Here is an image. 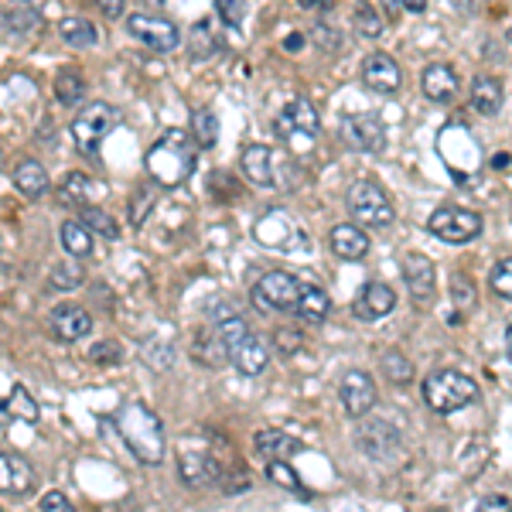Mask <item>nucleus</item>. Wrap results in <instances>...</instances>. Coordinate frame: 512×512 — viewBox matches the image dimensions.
Here are the masks:
<instances>
[{"label":"nucleus","mask_w":512,"mask_h":512,"mask_svg":"<svg viewBox=\"0 0 512 512\" xmlns=\"http://www.w3.org/2000/svg\"><path fill=\"white\" fill-rule=\"evenodd\" d=\"M427 229H431L437 239H444V243L461 246L482 236V216L472 209H461V205H441L437 212H431Z\"/></svg>","instance_id":"12"},{"label":"nucleus","mask_w":512,"mask_h":512,"mask_svg":"<svg viewBox=\"0 0 512 512\" xmlns=\"http://www.w3.org/2000/svg\"><path fill=\"white\" fill-rule=\"evenodd\" d=\"M506 355H509V362H512V325L506 328Z\"/></svg>","instance_id":"56"},{"label":"nucleus","mask_w":512,"mask_h":512,"mask_svg":"<svg viewBox=\"0 0 512 512\" xmlns=\"http://www.w3.org/2000/svg\"><path fill=\"white\" fill-rule=\"evenodd\" d=\"M99 11H103L106 18H120V14H123V0H106V4H99Z\"/></svg>","instance_id":"53"},{"label":"nucleus","mask_w":512,"mask_h":512,"mask_svg":"<svg viewBox=\"0 0 512 512\" xmlns=\"http://www.w3.org/2000/svg\"><path fill=\"white\" fill-rule=\"evenodd\" d=\"M489 287L499 297L512 301V256H502V260L489 270Z\"/></svg>","instance_id":"41"},{"label":"nucleus","mask_w":512,"mask_h":512,"mask_svg":"<svg viewBox=\"0 0 512 512\" xmlns=\"http://www.w3.org/2000/svg\"><path fill=\"white\" fill-rule=\"evenodd\" d=\"M188 48H192L195 59H209V55L216 52V38H212V31L205 21H198L192 28V35H188Z\"/></svg>","instance_id":"42"},{"label":"nucleus","mask_w":512,"mask_h":512,"mask_svg":"<svg viewBox=\"0 0 512 512\" xmlns=\"http://www.w3.org/2000/svg\"><path fill=\"white\" fill-rule=\"evenodd\" d=\"M434 512H444V509H434Z\"/></svg>","instance_id":"59"},{"label":"nucleus","mask_w":512,"mask_h":512,"mask_svg":"<svg viewBox=\"0 0 512 512\" xmlns=\"http://www.w3.org/2000/svg\"><path fill=\"white\" fill-rule=\"evenodd\" d=\"M82 280H86V274H82V267L76 260L69 263H55L52 274H48V284L55 287V291H72V287H79Z\"/></svg>","instance_id":"39"},{"label":"nucleus","mask_w":512,"mask_h":512,"mask_svg":"<svg viewBox=\"0 0 512 512\" xmlns=\"http://www.w3.org/2000/svg\"><path fill=\"white\" fill-rule=\"evenodd\" d=\"M4 28L11 31L14 38H28V35H35V31L41 28V7H35V4L11 7V11L4 14Z\"/></svg>","instance_id":"31"},{"label":"nucleus","mask_w":512,"mask_h":512,"mask_svg":"<svg viewBox=\"0 0 512 512\" xmlns=\"http://www.w3.org/2000/svg\"><path fill=\"white\" fill-rule=\"evenodd\" d=\"M205 318L212 321V325H226L229 318H239V311L233 308L229 301H209V308H205Z\"/></svg>","instance_id":"49"},{"label":"nucleus","mask_w":512,"mask_h":512,"mask_svg":"<svg viewBox=\"0 0 512 512\" xmlns=\"http://www.w3.org/2000/svg\"><path fill=\"white\" fill-rule=\"evenodd\" d=\"M239 168L253 185H274L277 178V161L267 144H246L243 154H239Z\"/></svg>","instance_id":"24"},{"label":"nucleus","mask_w":512,"mask_h":512,"mask_svg":"<svg viewBox=\"0 0 512 512\" xmlns=\"http://www.w3.org/2000/svg\"><path fill=\"white\" fill-rule=\"evenodd\" d=\"M120 117L123 113L117 110V106L103 103V99H99V103H89L86 110H79L76 120H72V140H76L79 151L96 154L99 144H103V140L120 127Z\"/></svg>","instance_id":"10"},{"label":"nucleus","mask_w":512,"mask_h":512,"mask_svg":"<svg viewBox=\"0 0 512 512\" xmlns=\"http://www.w3.org/2000/svg\"><path fill=\"white\" fill-rule=\"evenodd\" d=\"M11 181H14V188L24 195V198H41V195H48V171L41 168V164L35 158H24L14 164V171H11Z\"/></svg>","instance_id":"28"},{"label":"nucleus","mask_w":512,"mask_h":512,"mask_svg":"<svg viewBox=\"0 0 512 512\" xmlns=\"http://www.w3.org/2000/svg\"><path fill=\"white\" fill-rule=\"evenodd\" d=\"M113 424H117L123 444H127L144 465H161L164 451H168V434H164L161 417L154 414L147 403H127V407L113 417Z\"/></svg>","instance_id":"2"},{"label":"nucleus","mask_w":512,"mask_h":512,"mask_svg":"<svg viewBox=\"0 0 512 512\" xmlns=\"http://www.w3.org/2000/svg\"><path fill=\"white\" fill-rule=\"evenodd\" d=\"M274 127H277V134H280V140H284L287 147H294V151L304 154V151H311V147H315L318 130H321V117H318V110H315V103H311V99L297 96L277 113Z\"/></svg>","instance_id":"9"},{"label":"nucleus","mask_w":512,"mask_h":512,"mask_svg":"<svg viewBox=\"0 0 512 512\" xmlns=\"http://www.w3.org/2000/svg\"><path fill=\"white\" fill-rule=\"evenodd\" d=\"M451 301L458 304V308H475L478 294H475V284L468 274H454L451 277Z\"/></svg>","instance_id":"43"},{"label":"nucleus","mask_w":512,"mask_h":512,"mask_svg":"<svg viewBox=\"0 0 512 512\" xmlns=\"http://www.w3.org/2000/svg\"><path fill=\"white\" fill-rule=\"evenodd\" d=\"M38 509H41V512H76V506L69 502V495H62V492H55V489L41 495V499H38Z\"/></svg>","instance_id":"48"},{"label":"nucleus","mask_w":512,"mask_h":512,"mask_svg":"<svg viewBox=\"0 0 512 512\" xmlns=\"http://www.w3.org/2000/svg\"><path fill=\"white\" fill-rule=\"evenodd\" d=\"M403 7H407L410 14H424L427 4H424V0H403Z\"/></svg>","instance_id":"54"},{"label":"nucleus","mask_w":512,"mask_h":512,"mask_svg":"<svg viewBox=\"0 0 512 512\" xmlns=\"http://www.w3.org/2000/svg\"><path fill=\"white\" fill-rule=\"evenodd\" d=\"M267 478H270V482H277V485H284V489H291V492H304L301 478H297V472L287 465V461H270Z\"/></svg>","instance_id":"44"},{"label":"nucleus","mask_w":512,"mask_h":512,"mask_svg":"<svg viewBox=\"0 0 512 512\" xmlns=\"http://www.w3.org/2000/svg\"><path fill=\"white\" fill-rule=\"evenodd\" d=\"M48 332H52L59 342H79L93 332V318H89L86 308L79 304H59V308L48 315Z\"/></svg>","instance_id":"20"},{"label":"nucleus","mask_w":512,"mask_h":512,"mask_svg":"<svg viewBox=\"0 0 512 512\" xmlns=\"http://www.w3.org/2000/svg\"><path fill=\"white\" fill-rule=\"evenodd\" d=\"M345 202H349V216L369 229H386V226H393V219H396L393 198L386 195V188L373 178L352 181L349 192H345Z\"/></svg>","instance_id":"7"},{"label":"nucleus","mask_w":512,"mask_h":512,"mask_svg":"<svg viewBox=\"0 0 512 512\" xmlns=\"http://www.w3.org/2000/svg\"><path fill=\"white\" fill-rule=\"evenodd\" d=\"M315 41L321 48H338V35H335V28H328V24H318L315 28Z\"/></svg>","instance_id":"52"},{"label":"nucleus","mask_w":512,"mask_h":512,"mask_svg":"<svg viewBox=\"0 0 512 512\" xmlns=\"http://www.w3.org/2000/svg\"><path fill=\"white\" fill-rule=\"evenodd\" d=\"M0 161H4V151H0Z\"/></svg>","instance_id":"58"},{"label":"nucleus","mask_w":512,"mask_h":512,"mask_svg":"<svg viewBox=\"0 0 512 512\" xmlns=\"http://www.w3.org/2000/svg\"><path fill=\"white\" fill-rule=\"evenodd\" d=\"M468 99H472V110L482 117H495L502 110V82L495 76H475L468 86Z\"/></svg>","instance_id":"27"},{"label":"nucleus","mask_w":512,"mask_h":512,"mask_svg":"<svg viewBox=\"0 0 512 512\" xmlns=\"http://www.w3.org/2000/svg\"><path fill=\"white\" fill-rule=\"evenodd\" d=\"M355 448L366 454V458L390 465L403 451V434L393 424H386V420H362L359 431H355Z\"/></svg>","instance_id":"13"},{"label":"nucleus","mask_w":512,"mask_h":512,"mask_svg":"<svg viewBox=\"0 0 512 512\" xmlns=\"http://www.w3.org/2000/svg\"><path fill=\"white\" fill-rule=\"evenodd\" d=\"M178 349L171 342H164V338H147L144 342V362L151 369H168L171 362H175Z\"/></svg>","instance_id":"38"},{"label":"nucleus","mask_w":512,"mask_h":512,"mask_svg":"<svg viewBox=\"0 0 512 512\" xmlns=\"http://www.w3.org/2000/svg\"><path fill=\"white\" fill-rule=\"evenodd\" d=\"M216 11L222 14V21H226V24H239L246 18V7L239 4V0H219Z\"/></svg>","instance_id":"50"},{"label":"nucleus","mask_w":512,"mask_h":512,"mask_svg":"<svg viewBox=\"0 0 512 512\" xmlns=\"http://www.w3.org/2000/svg\"><path fill=\"white\" fill-rule=\"evenodd\" d=\"M103 195H106V185H99L96 178L82 175V171L65 175V181L59 185V202L76 205V209H96V202Z\"/></svg>","instance_id":"23"},{"label":"nucleus","mask_w":512,"mask_h":512,"mask_svg":"<svg viewBox=\"0 0 512 512\" xmlns=\"http://www.w3.org/2000/svg\"><path fill=\"white\" fill-rule=\"evenodd\" d=\"M328 311H332V301H328V294L321 291V287H315V284H304L301 301H297V318L318 325V321L328 318Z\"/></svg>","instance_id":"30"},{"label":"nucleus","mask_w":512,"mask_h":512,"mask_svg":"<svg viewBox=\"0 0 512 512\" xmlns=\"http://www.w3.org/2000/svg\"><path fill=\"white\" fill-rule=\"evenodd\" d=\"M396 311V291L383 280H369L352 301V315L359 321H383Z\"/></svg>","instance_id":"19"},{"label":"nucleus","mask_w":512,"mask_h":512,"mask_svg":"<svg viewBox=\"0 0 512 512\" xmlns=\"http://www.w3.org/2000/svg\"><path fill=\"white\" fill-rule=\"evenodd\" d=\"M89 359H93L96 366H117L123 359V349L117 342H96L93 349H89Z\"/></svg>","instance_id":"45"},{"label":"nucleus","mask_w":512,"mask_h":512,"mask_svg":"<svg viewBox=\"0 0 512 512\" xmlns=\"http://www.w3.org/2000/svg\"><path fill=\"white\" fill-rule=\"evenodd\" d=\"M229 444L222 437H181L178 444V475L192 489H209V485H222L233 468V461H226Z\"/></svg>","instance_id":"1"},{"label":"nucleus","mask_w":512,"mask_h":512,"mask_svg":"<svg viewBox=\"0 0 512 512\" xmlns=\"http://www.w3.org/2000/svg\"><path fill=\"white\" fill-rule=\"evenodd\" d=\"M62 246L65 253L72 256V260H86L89 253H93V236H89V229L82 226V222H62Z\"/></svg>","instance_id":"33"},{"label":"nucleus","mask_w":512,"mask_h":512,"mask_svg":"<svg viewBox=\"0 0 512 512\" xmlns=\"http://www.w3.org/2000/svg\"><path fill=\"white\" fill-rule=\"evenodd\" d=\"M195 147H216L219 144V120L212 110H195L192 113V130H188Z\"/></svg>","instance_id":"34"},{"label":"nucleus","mask_w":512,"mask_h":512,"mask_svg":"<svg viewBox=\"0 0 512 512\" xmlns=\"http://www.w3.org/2000/svg\"><path fill=\"white\" fill-rule=\"evenodd\" d=\"M79 222L89 229V233H99L103 239H117L120 236V226L113 222V216H106L103 209H82Z\"/></svg>","instance_id":"40"},{"label":"nucleus","mask_w":512,"mask_h":512,"mask_svg":"<svg viewBox=\"0 0 512 512\" xmlns=\"http://www.w3.org/2000/svg\"><path fill=\"white\" fill-rule=\"evenodd\" d=\"M458 86L461 79L448 62H431L420 72V93L431 99V103H451L458 96Z\"/></svg>","instance_id":"22"},{"label":"nucleus","mask_w":512,"mask_h":512,"mask_svg":"<svg viewBox=\"0 0 512 512\" xmlns=\"http://www.w3.org/2000/svg\"><path fill=\"white\" fill-rule=\"evenodd\" d=\"M328 246H332V253L338 256V260H349V263L366 260L369 250H373L369 233L362 226H355V222H338V226H332V233H328Z\"/></svg>","instance_id":"21"},{"label":"nucleus","mask_w":512,"mask_h":512,"mask_svg":"<svg viewBox=\"0 0 512 512\" xmlns=\"http://www.w3.org/2000/svg\"><path fill=\"white\" fill-rule=\"evenodd\" d=\"M253 236L260 246L277 250V253H308L311 250V236L304 233V226L287 209H270L267 216H260V222L253 226Z\"/></svg>","instance_id":"8"},{"label":"nucleus","mask_w":512,"mask_h":512,"mask_svg":"<svg viewBox=\"0 0 512 512\" xmlns=\"http://www.w3.org/2000/svg\"><path fill=\"white\" fill-rule=\"evenodd\" d=\"M35 489V472H31V465L18 454H7L0 451V492L7 495H28Z\"/></svg>","instance_id":"26"},{"label":"nucleus","mask_w":512,"mask_h":512,"mask_svg":"<svg viewBox=\"0 0 512 512\" xmlns=\"http://www.w3.org/2000/svg\"><path fill=\"white\" fill-rule=\"evenodd\" d=\"M154 205V185H144V188H137V198H134V205H130V219H134V226H140L147 216V209Z\"/></svg>","instance_id":"46"},{"label":"nucleus","mask_w":512,"mask_h":512,"mask_svg":"<svg viewBox=\"0 0 512 512\" xmlns=\"http://www.w3.org/2000/svg\"><path fill=\"white\" fill-rule=\"evenodd\" d=\"M352 24H355V31H359L362 38H373V41H376V38H383V31H386L383 14H379L373 4H362V7H355Z\"/></svg>","instance_id":"37"},{"label":"nucleus","mask_w":512,"mask_h":512,"mask_svg":"<svg viewBox=\"0 0 512 512\" xmlns=\"http://www.w3.org/2000/svg\"><path fill=\"white\" fill-rule=\"evenodd\" d=\"M301 45H304V38H301V35H291V38L284 41V48H301Z\"/></svg>","instance_id":"55"},{"label":"nucleus","mask_w":512,"mask_h":512,"mask_svg":"<svg viewBox=\"0 0 512 512\" xmlns=\"http://www.w3.org/2000/svg\"><path fill=\"white\" fill-rule=\"evenodd\" d=\"M304 284L287 270H270L253 284V304L260 311H297V301H301Z\"/></svg>","instance_id":"11"},{"label":"nucleus","mask_w":512,"mask_h":512,"mask_svg":"<svg viewBox=\"0 0 512 512\" xmlns=\"http://www.w3.org/2000/svg\"><path fill=\"white\" fill-rule=\"evenodd\" d=\"M216 332H219L222 349H226V359L233 362L243 376H260L263 369L270 366L267 342H263L243 318H229L226 325L216 328Z\"/></svg>","instance_id":"4"},{"label":"nucleus","mask_w":512,"mask_h":512,"mask_svg":"<svg viewBox=\"0 0 512 512\" xmlns=\"http://www.w3.org/2000/svg\"><path fill=\"white\" fill-rule=\"evenodd\" d=\"M342 140L349 151L376 154V151H383V144H386V127L376 113L362 110V113H352V117L342 120Z\"/></svg>","instance_id":"15"},{"label":"nucleus","mask_w":512,"mask_h":512,"mask_svg":"<svg viewBox=\"0 0 512 512\" xmlns=\"http://www.w3.org/2000/svg\"><path fill=\"white\" fill-rule=\"evenodd\" d=\"M400 270H403V284H407L410 297H414L417 304H431L437 294V267L431 256L403 253Z\"/></svg>","instance_id":"18"},{"label":"nucleus","mask_w":512,"mask_h":512,"mask_svg":"<svg viewBox=\"0 0 512 512\" xmlns=\"http://www.w3.org/2000/svg\"><path fill=\"white\" fill-rule=\"evenodd\" d=\"M11 420H24V424H38V403L31 400V393L24 386H14L7 400H0V427Z\"/></svg>","instance_id":"29"},{"label":"nucleus","mask_w":512,"mask_h":512,"mask_svg":"<svg viewBox=\"0 0 512 512\" xmlns=\"http://www.w3.org/2000/svg\"><path fill=\"white\" fill-rule=\"evenodd\" d=\"M82 96H86V79H82V72L76 69L59 72V79H55V99H59L62 106H76L82 103Z\"/></svg>","instance_id":"36"},{"label":"nucleus","mask_w":512,"mask_h":512,"mask_svg":"<svg viewBox=\"0 0 512 512\" xmlns=\"http://www.w3.org/2000/svg\"><path fill=\"white\" fill-rule=\"evenodd\" d=\"M475 512H512V499H506V495H485Z\"/></svg>","instance_id":"51"},{"label":"nucleus","mask_w":512,"mask_h":512,"mask_svg":"<svg viewBox=\"0 0 512 512\" xmlns=\"http://www.w3.org/2000/svg\"><path fill=\"white\" fill-rule=\"evenodd\" d=\"M362 86L373 89L376 96H393L400 93L403 86V72H400V62L393 59L390 52H369L362 59Z\"/></svg>","instance_id":"17"},{"label":"nucleus","mask_w":512,"mask_h":512,"mask_svg":"<svg viewBox=\"0 0 512 512\" xmlns=\"http://www.w3.org/2000/svg\"><path fill=\"white\" fill-rule=\"evenodd\" d=\"M379 366H383V373L393 386H407L410 379H414V362H410L400 349H386L383 359H379Z\"/></svg>","instance_id":"35"},{"label":"nucleus","mask_w":512,"mask_h":512,"mask_svg":"<svg viewBox=\"0 0 512 512\" xmlns=\"http://www.w3.org/2000/svg\"><path fill=\"white\" fill-rule=\"evenodd\" d=\"M437 154H441V161L448 164L451 178H458V181L478 175L485 164L482 144H478L475 134L465 127V123H444L441 134H437Z\"/></svg>","instance_id":"6"},{"label":"nucleus","mask_w":512,"mask_h":512,"mask_svg":"<svg viewBox=\"0 0 512 512\" xmlns=\"http://www.w3.org/2000/svg\"><path fill=\"white\" fill-rule=\"evenodd\" d=\"M253 451L270 465V461H291L294 454L301 451V444H297L287 431H277V427H263V431L253 434Z\"/></svg>","instance_id":"25"},{"label":"nucleus","mask_w":512,"mask_h":512,"mask_svg":"<svg viewBox=\"0 0 512 512\" xmlns=\"http://www.w3.org/2000/svg\"><path fill=\"white\" fill-rule=\"evenodd\" d=\"M127 31H130V38H137L140 45H147L158 55L175 52L181 45V31L168 18H158V14H130Z\"/></svg>","instance_id":"14"},{"label":"nucleus","mask_w":512,"mask_h":512,"mask_svg":"<svg viewBox=\"0 0 512 512\" xmlns=\"http://www.w3.org/2000/svg\"><path fill=\"white\" fill-rule=\"evenodd\" d=\"M420 393H424V403L434 414L448 417L478 400V383L468 373H458V369H437L424 379Z\"/></svg>","instance_id":"5"},{"label":"nucleus","mask_w":512,"mask_h":512,"mask_svg":"<svg viewBox=\"0 0 512 512\" xmlns=\"http://www.w3.org/2000/svg\"><path fill=\"white\" fill-rule=\"evenodd\" d=\"M506 35H509V45H512V24H509V31H506Z\"/></svg>","instance_id":"57"},{"label":"nucleus","mask_w":512,"mask_h":512,"mask_svg":"<svg viewBox=\"0 0 512 512\" xmlns=\"http://www.w3.org/2000/svg\"><path fill=\"white\" fill-rule=\"evenodd\" d=\"M144 168L151 171V178L164 188H178L192 178L195 171V144L192 137H185V130H168L161 134L158 144L147 151Z\"/></svg>","instance_id":"3"},{"label":"nucleus","mask_w":512,"mask_h":512,"mask_svg":"<svg viewBox=\"0 0 512 512\" xmlns=\"http://www.w3.org/2000/svg\"><path fill=\"white\" fill-rule=\"evenodd\" d=\"M274 345L284 355H291V352H297L304 345V335L294 332V328H274Z\"/></svg>","instance_id":"47"},{"label":"nucleus","mask_w":512,"mask_h":512,"mask_svg":"<svg viewBox=\"0 0 512 512\" xmlns=\"http://www.w3.org/2000/svg\"><path fill=\"white\" fill-rule=\"evenodd\" d=\"M59 35H62V41L69 48H93L96 41H99L96 24L89 21V18H65L59 24Z\"/></svg>","instance_id":"32"},{"label":"nucleus","mask_w":512,"mask_h":512,"mask_svg":"<svg viewBox=\"0 0 512 512\" xmlns=\"http://www.w3.org/2000/svg\"><path fill=\"white\" fill-rule=\"evenodd\" d=\"M338 400L352 420H366L376 407V383L366 369H349L338 383Z\"/></svg>","instance_id":"16"}]
</instances>
